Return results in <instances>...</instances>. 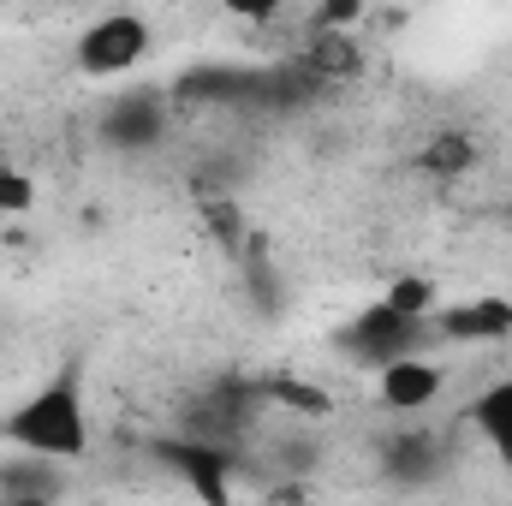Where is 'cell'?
I'll return each mask as SVG.
<instances>
[{
	"mask_svg": "<svg viewBox=\"0 0 512 506\" xmlns=\"http://www.w3.org/2000/svg\"><path fill=\"white\" fill-rule=\"evenodd\" d=\"M0 441L54 465H72L90 453V399H84V370L60 364L42 387H30L6 417H0Z\"/></svg>",
	"mask_w": 512,
	"mask_h": 506,
	"instance_id": "1",
	"label": "cell"
},
{
	"mask_svg": "<svg viewBox=\"0 0 512 506\" xmlns=\"http://www.w3.org/2000/svg\"><path fill=\"white\" fill-rule=\"evenodd\" d=\"M149 42H155V36H149V18L131 12V6H114V12H102V18H90V24L78 30L72 60H78L84 78L114 84V78H126V72H137V66L149 60Z\"/></svg>",
	"mask_w": 512,
	"mask_h": 506,
	"instance_id": "2",
	"label": "cell"
},
{
	"mask_svg": "<svg viewBox=\"0 0 512 506\" xmlns=\"http://www.w3.org/2000/svg\"><path fill=\"white\" fill-rule=\"evenodd\" d=\"M435 340V322L429 316H405V310H393V304H370L364 316H352V328L340 334V346L358 358V364H370V370H382L393 358H411V352H423Z\"/></svg>",
	"mask_w": 512,
	"mask_h": 506,
	"instance_id": "3",
	"label": "cell"
},
{
	"mask_svg": "<svg viewBox=\"0 0 512 506\" xmlns=\"http://www.w3.org/2000/svg\"><path fill=\"white\" fill-rule=\"evenodd\" d=\"M167 137V96L155 90H120L114 108L102 114V143L126 149V155H143Z\"/></svg>",
	"mask_w": 512,
	"mask_h": 506,
	"instance_id": "4",
	"label": "cell"
},
{
	"mask_svg": "<svg viewBox=\"0 0 512 506\" xmlns=\"http://www.w3.org/2000/svg\"><path fill=\"white\" fill-rule=\"evenodd\" d=\"M441 387H447V376H441L423 352L393 358V364L376 370V393H382L387 411H423V405H435V399H441Z\"/></svg>",
	"mask_w": 512,
	"mask_h": 506,
	"instance_id": "5",
	"label": "cell"
},
{
	"mask_svg": "<svg viewBox=\"0 0 512 506\" xmlns=\"http://www.w3.org/2000/svg\"><path fill=\"white\" fill-rule=\"evenodd\" d=\"M197 495H209V501H227V453H221V441H203V435H185V441H161L155 447Z\"/></svg>",
	"mask_w": 512,
	"mask_h": 506,
	"instance_id": "6",
	"label": "cell"
},
{
	"mask_svg": "<svg viewBox=\"0 0 512 506\" xmlns=\"http://www.w3.org/2000/svg\"><path fill=\"white\" fill-rule=\"evenodd\" d=\"M435 334H441V340H459V346L501 340V334H512V304H501V298L447 304V310H435Z\"/></svg>",
	"mask_w": 512,
	"mask_h": 506,
	"instance_id": "7",
	"label": "cell"
},
{
	"mask_svg": "<svg viewBox=\"0 0 512 506\" xmlns=\"http://www.w3.org/2000/svg\"><path fill=\"white\" fill-rule=\"evenodd\" d=\"M471 429L483 435V447H489L501 465H512V376L489 381V387L471 399Z\"/></svg>",
	"mask_w": 512,
	"mask_h": 506,
	"instance_id": "8",
	"label": "cell"
},
{
	"mask_svg": "<svg viewBox=\"0 0 512 506\" xmlns=\"http://www.w3.org/2000/svg\"><path fill=\"white\" fill-rule=\"evenodd\" d=\"M417 167L435 173V179H459V173L477 167V137H471V131H435L429 149L417 155Z\"/></svg>",
	"mask_w": 512,
	"mask_h": 506,
	"instance_id": "9",
	"label": "cell"
},
{
	"mask_svg": "<svg viewBox=\"0 0 512 506\" xmlns=\"http://www.w3.org/2000/svg\"><path fill=\"white\" fill-rule=\"evenodd\" d=\"M0 495H18V501H48V495H60V465H54V459L24 453L18 465H0Z\"/></svg>",
	"mask_w": 512,
	"mask_h": 506,
	"instance_id": "10",
	"label": "cell"
},
{
	"mask_svg": "<svg viewBox=\"0 0 512 506\" xmlns=\"http://www.w3.org/2000/svg\"><path fill=\"white\" fill-rule=\"evenodd\" d=\"M387 304H393V310H405V316H429V322H435V310H441V292H435V280H423V274H405V280H393V286H387Z\"/></svg>",
	"mask_w": 512,
	"mask_h": 506,
	"instance_id": "11",
	"label": "cell"
},
{
	"mask_svg": "<svg viewBox=\"0 0 512 506\" xmlns=\"http://www.w3.org/2000/svg\"><path fill=\"white\" fill-rule=\"evenodd\" d=\"M36 203V179L12 161H0V215H24Z\"/></svg>",
	"mask_w": 512,
	"mask_h": 506,
	"instance_id": "12",
	"label": "cell"
},
{
	"mask_svg": "<svg viewBox=\"0 0 512 506\" xmlns=\"http://www.w3.org/2000/svg\"><path fill=\"white\" fill-rule=\"evenodd\" d=\"M227 18H245V24H268V18H280L286 12V0H215Z\"/></svg>",
	"mask_w": 512,
	"mask_h": 506,
	"instance_id": "13",
	"label": "cell"
},
{
	"mask_svg": "<svg viewBox=\"0 0 512 506\" xmlns=\"http://www.w3.org/2000/svg\"><path fill=\"white\" fill-rule=\"evenodd\" d=\"M274 393H280L286 405H298V411H322V405H328L316 387H298V381H274Z\"/></svg>",
	"mask_w": 512,
	"mask_h": 506,
	"instance_id": "14",
	"label": "cell"
},
{
	"mask_svg": "<svg viewBox=\"0 0 512 506\" xmlns=\"http://www.w3.org/2000/svg\"><path fill=\"white\" fill-rule=\"evenodd\" d=\"M358 12H364V0H328L322 6V30H346Z\"/></svg>",
	"mask_w": 512,
	"mask_h": 506,
	"instance_id": "15",
	"label": "cell"
},
{
	"mask_svg": "<svg viewBox=\"0 0 512 506\" xmlns=\"http://www.w3.org/2000/svg\"><path fill=\"white\" fill-rule=\"evenodd\" d=\"M411 6H435V0H411Z\"/></svg>",
	"mask_w": 512,
	"mask_h": 506,
	"instance_id": "16",
	"label": "cell"
},
{
	"mask_svg": "<svg viewBox=\"0 0 512 506\" xmlns=\"http://www.w3.org/2000/svg\"><path fill=\"white\" fill-rule=\"evenodd\" d=\"M0 161H6V137H0Z\"/></svg>",
	"mask_w": 512,
	"mask_h": 506,
	"instance_id": "17",
	"label": "cell"
}]
</instances>
